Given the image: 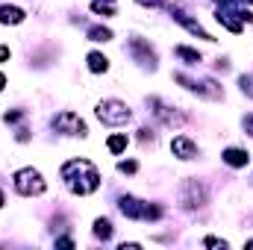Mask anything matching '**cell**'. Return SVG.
I'll return each instance as SVG.
<instances>
[{
  "label": "cell",
  "instance_id": "44dd1931",
  "mask_svg": "<svg viewBox=\"0 0 253 250\" xmlns=\"http://www.w3.org/2000/svg\"><path fill=\"white\" fill-rule=\"evenodd\" d=\"M118 171H121V174H135V171H138V165H135V162H121V165H118Z\"/></svg>",
  "mask_w": 253,
  "mask_h": 250
},
{
  "label": "cell",
  "instance_id": "9c48e42d",
  "mask_svg": "<svg viewBox=\"0 0 253 250\" xmlns=\"http://www.w3.org/2000/svg\"><path fill=\"white\" fill-rule=\"evenodd\" d=\"M171 150H174V156H180V159H194V156H197V144L191 141L189 135H177V138L171 141Z\"/></svg>",
  "mask_w": 253,
  "mask_h": 250
},
{
  "label": "cell",
  "instance_id": "e0dca14e",
  "mask_svg": "<svg viewBox=\"0 0 253 250\" xmlns=\"http://www.w3.org/2000/svg\"><path fill=\"white\" fill-rule=\"evenodd\" d=\"M88 42H112V30H106V27H91V30H88Z\"/></svg>",
  "mask_w": 253,
  "mask_h": 250
},
{
  "label": "cell",
  "instance_id": "4fadbf2b",
  "mask_svg": "<svg viewBox=\"0 0 253 250\" xmlns=\"http://www.w3.org/2000/svg\"><path fill=\"white\" fill-rule=\"evenodd\" d=\"M106 68H109V59H106L103 53H97V50L88 53V71H91V74H103Z\"/></svg>",
  "mask_w": 253,
  "mask_h": 250
},
{
  "label": "cell",
  "instance_id": "30bf717a",
  "mask_svg": "<svg viewBox=\"0 0 253 250\" xmlns=\"http://www.w3.org/2000/svg\"><path fill=\"white\" fill-rule=\"evenodd\" d=\"M171 15H174V21H180V24H183V27H186L189 33H194V36H200V39H206V42H215V39H212V36H209V33H206V30H203V27H200L197 21H194V18H189L186 12H180V9H174Z\"/></svg>",
  "mask_w": 253,
  "mask_h": 250
},
{
  "label": "cell",
  "instance_id": "8fae6325",
  "mask_svg": "<svg viewBox=\"0 0 253 250\" xmlns=\"http://www.w3.org/2000/svg\"><path fill=\"white\" fill-rule=\"evenodd\" d=\"M221 159H224L230 168H245V165L251 162V153L242 150V147H227V150L221 153Z\"/></svg>",
  "mask_w": 253,
  "mask_h": 250
},
{
  "label": "cell",
  "instance_id": "83f0119b",
  "mask_svg": "<svg viewBox=\"0 0 253 250\" xmlns=\"http://www.w3.org/2000/svg\"><path fill=\"white\" fill-rule=\"evenodd\" d=\"M248 248H253V239H251V242H248Z\"/></svg>",
  "mask_w": 253,
  "mask_h": 250
},
{
  "label": "cell",
  "instance_id": "9a60e30c",
  "mask_svg": "<svg viewBox=\"0 0 253 250\" xmlns=\"http://www.w3.org/2000/svg\"><path fill=\"white\" fill-rule=\"evenodd\" d=\"M174 53H177L186 65H197V62H200V53H197V50H191V47H183V44H180V47H174Z\"/></svg>",
  "mask_w": 253,
  "mask_h": 250
},
{
  "label": "cell",
  "instance_id": "4316f807",
  "mask_svg": "<svg viewBox=\"0 0 253 250\" xmlns=\"http://www.w3.org/2000/svg\"><path fill=\"white\" fill-rule=\"evenodd\" d=\"M3 203H6V200H3V191H0V206H3Z\"/></svg>",
  "mask_w": 253,
  "mask_h": 250
},
{
  "label": "cell",
  "instance_id": "7402d4cb",
  "mask_svg": "<svg viewBox=\"0 0 253 250\" xmlns=\"http://www.w3.org/2000/svg\"><path fill=\"white\" fill-rule=\"evenodd\" d=\"M0 62H9V47L6 44H0Z\"/></svg>",
  "mask_w": 253,
  "mask_h": 250
},
{
  "label": "cell",
  "instance_id": "484cf974",
  "mask_svg": "<svg viewBox=\"0 0 253 250\" xmlns=\"http://www.w3.org/2000/svg\"><path fill=\"white\" fill-rule=\"evenodd\" d=\"M3 85H6V77H3V74H0V91H3Z\"/></svg>",
  "mask_w": 253,
  "mask_h": 250
},
{
  "label": "cell",
  "instance_id": "5b68a950",
  "mask_svg": "<svg viewBox=\"0 0 253 250\" xmlns=\"http://www.w3.org/2000/svg\"><path fill=\"white\" fill-rule=\"evenodd\" d=\"M180 203H183V209H200L206 203V188L200 186L197 180H183V186H180Z\"/></svg>",
  "mask_w": 253,
  "mask_h": 250
},
{
  "label": "cell",
  "instance_id": "d6986e66",
  "mask_svg": "<svg viewBox=\"0 0 253 250\" xmlns=\"http://www.w3.org/2000/svg\"><path fill=\"white\" fill-rule=\"evenodd\" d=\"M91 9H94L97 15H103V18H112V15H115V9H112L109 3H100V0H94V3H91Z\"/></svg>",
  "mask_w": 253,
  "mask_h": 250
},
{
  "label": "cell",
  "instance_id": "603a6c76",
  "mask_svg": "<svg viewBox=\"0 0 253 250\" xmlns=\"http://www.w3.org/2000/svg\"><path fill=\"white\" fill-rule=\"evenodd\" d=\"M56 248H74V242L71 239H56Z\"/></svg>",
  "mask_w": 253,
  "mask_h": 250
},
{
  "label": "cell",
  "instance_id": "6da1fadb",
  "mask_svg": "<svg viewBox=\"0 0 253 250\" xmlns=\"http://www.w3.org/2000/svg\"><path fill=\"white\" fill-rule=\"evenodd\" d=\"M62 183L74 194H91V191H97L100 186V174H97V168H94V162H88V159H68L62 165Z\"/></svg>",
  "mask_w": 253,
  "mask_h": 250
},
{
  "label": "cell",
  "instance_id": "ffe728a7",
  "mask_svg": "<svg viewBox=\"0 0 253 250\" xmlns=\"http://www.w3.org/2000/svg\"><path fill=\"white\" fill-rule=\"evenodd\" d=\"M203 245H206V248H227V242H224V239H215V236L203 239Z\"/></svg>",
  "mask_w": 253,
  "mask_h": 250
},
{
  "label": "cell",
  "instance_id": "d4e9b609",
  "mask_svg": "<svg viewBox=\"0 0 253 250\" xmlns=\"http://www.w3.org/2000/svg\"><path fill=\"white\" fill-rule=\"evenodd\" d=\"M141 6H159V0H138Z\"/></svg>",
  "mask_w": 253,
  "mask_h": 250
},
{
  "label": "cell",
  "instance_id": "7c38bea8",
  "mask_svg": "<svg viewBox=\"0 0 253 250\" xmlns=\"http://www.w3.org/2000/svg\"><path fill=\"white\" fill-rule=\"evenodd\" d=\"M24 18H27V12H24V9L9 6V3H3V6H0V24H12V27H15V24H21Z\"/></svg>",
  "mask_w": 253,
  "mask_h": 250
},
{
  "label": "cell",
  "instance_id": "cb8c5ba5",
  "mask_svg": "<svg viewBox=\"0 0 253 250\" xmlns=\"http://www.w3.org/2000/svg\"><path fill=\"white\" fill-rule=\"evenodd\" d=\"M245 129L253 135V115H248V118H245Z\"/></svg>",
  "mask_w": 253,
  "mask_h": 250
},
{
  "label": "cell",
  "instance_id": "277c9868",
  "mask_svg": "<svg viewBox=\"0 0 253 250\" xmlns=\"http://www.w3.org/2000/svg\"><path fill=\"white\" fill-rule=\"evenodd\" d=\"M15 191L24 194V197H33V194H42L44 191V180L36 168H21L15 174Z\"/></svg>",
  "mask_w": 253,
  "mask_h": 250
},
{
  "label": "cell",
  "instance_id": "5bb4252c",
  "mask_svg": "<svg viewBox=\"0 0 253 250\" xmlns=\"http://www.w3.org/2000/svg\"><path fill=\"white\" fill-rule=\"evenodd\" d=\"M126 144H129V138H126V132H118V135H112V138L106 141V147H109V153H121V150H126Z\"/></svg>",
  "mask_w": 253,
  "mask_h": 250
},
{
  "label": "cell",
  "instance_id": "ac0fdd59",
  "mask_svg": "<svg viewBox=\"0 0 253 250\" xmlns=\"http://www.w3.org/2000/svg\"><path fill=\"white\" fill-rule=\"evenodd\" d=\"M239 88H242V94L253 97V74H242L239 77Z\"/></svg>",
  "mask_w": 253,
  "mask_h": 250
},
{
  "label": "cell",
  "instance_id": "8992f818",
  "mask_svg": "<svg viewBox=\"0 0 253 250\" xmlns=\"http://www.w3.org/2000/svg\"><path fill=\"white\" fill-rule=\"evenodd\" d=\"M53 126H56L59 132H65V135H85V132H88L85 124H83V118L74 115V112H59V115L53 118Z\"/></svg>",
  "mask_w": 253,
  "mask_h": 250
},
{
  "label": "cell",
  "instance_id": "7a4b0ae2",
  "mask_svg": "<svg viewBox=\"0 0 253 250\" xmlns=\"http://www.w3.org/2000/svg\"><path fill=\"white\" fill-rule=\"evenodd\" d=\"M118 209L124 212L126 218H132V221H159L162 218V209L159 206H153V203H144V200H138V197H121V203H118Z\"/></svg>",
  "mask_w": 253,
  "mask_h": 250
},
{
  "label": "cell",
  "instance_id": "3957f363",
  "mask_svg": "<svg viewBox=\"0 0 253 250\" xmlns=\"http://www.w3.org/2000/svg\"><path fill=\"white\" fill-rule=\"evenodd\" d=\"M132 118V112H129V106L126 103H121V100H103L100 106H97V121L100 124H109V126H121L126 124Z\"/></svg>",
  "mask_w": 253,
  "mask_h": 250
},
{
  "label": "cell",
  "instance_id": "2e32d148",
  "mask_svg": "<svg viewBox=\"0 0 253 250\" xmlns=\"http://www.w3.org/2000/svg\"><path fill=\"white\" fill-rule=\"evenodd\" d=\"M94 236H97V239H103V242H106V239H112V224H109L106 218H97V221H94Z\"/></svg>",
  "mask_w": 253,
  "mask_h": 250
},
{
  "label": "cell",
  "instance_id": "52a82bcc",
  "mask_svg": "<svg viewBox=\"0 0 253 250\" xmlns=\"http://www.w3.org/2000/svg\"><path fill=\"white\" fill-rule=\"evenodd\" d=\"M150 106H153V115H156L159 121H165L168 126H180L183 121H186V115H183V112H177L174 106L162 103L159 97H153V100H150Z\"/></svg>",
  "mask_w": 253,
  "mask_h": 250
},
{
  "label": "cell",
  "instance_id": "ba28073f",
  "mask_svg": "<svg viewBox=\"0 0 253 250\" xmlns=\"http://www.w3.org/2000/svg\"><path fill=\"white\" fill-rule=\"evenodd\" d=\"M129 53L135 56V62L156 68V53H153V47H150L147 42H141V39H132V42H129Z\"/></svg>",
  "mask_w": 253,
  "mask_h": 250
}]
</instances>
